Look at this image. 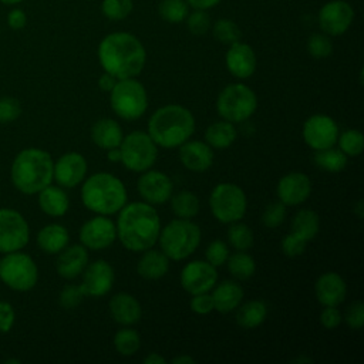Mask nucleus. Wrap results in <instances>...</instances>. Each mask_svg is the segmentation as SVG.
<instances>
[{
    "instance_id": "1",
    "label": "nucleus",
    "mask_w": 364,
    "mask_h": 364,
    "mask_svg": "<svg viewBox=\"0 0 364 364\" xmlns=\"http://www.w3.org/2000/svg\"><path fill=\"white\" fill-rule=\"evenodd\" d=\"M97 57L102 70L117 80L138 77L146 63L144 44L127 31L107 34L98 44Z\"/></svg>"
},
{
    "instance_id": "2",
    "label": "nucleus",
    "mask_w": 364,
    "mask_h": 364,
    "mask_svg": "<svg viewBox=\"0 0 364 364\" xmlns=\"http://www.w3.org/2000/svg\"><path fill=\"white\" fill-rule=\"evenodd\" d=\"M117 239L131 252L151 249L161 232V219L154 205L146 202L125 203L118 215Z\"/></svg>"
},
{
    "instance_id": "3",
    "label": "nucleus",
    "mask_w": 364,
    "mask_h": 364,
    "mask_svg": "<svg viewBox=\"0 0 364 364\" xmlns=\"http://www.w3.org/2000/svg\"><path fill=\"white\" fill-rule=\"evenodd\" d=\"M54 161L40 148H24L17 152L10 166L13 186L24 195H37L53 182Z\"/></svg>"
},
{
    "instance_id": "4",
    "label": "nucleus",
    "mask_w": 364,
    "mask_h": 364,
    "mask_svg": "<svg viewBox=\"0 0 364 364\" xmlns=\"http://www.w3.org/2000/svg\"><path fill=\"white\" fill-rule=\"evenodd\" d=\"M195 132L193 114L178 104L158 108L148 121V134L161 148H178Z\"/></svg>"
},
{
    "instance_id": "5",
    "label": "nucleus",
    "mask_w": 364,
    "mask_h": 364,
    "mask_svg": "<svg viewBox=\"0 0 364 364\" xmlns=\"http://www.w3.org/2000/svg\"><path fill=\"white\" fill-rule=\"evenodd\" d=\"M82 182V205L97 215H114L127 203L125 185L112 173L97 172Z\"/></svg>"
},
{
    "instance_id": "6",
    "label": "nucleus",
    "mask_w": 364,
    "mask_h": 364,
    "mask_svg": "<svg viewBox=\"0 0 364 364\" xmlns=\"http://www.w3.org/2000/svg\"><path fill=\"white\" fill-rule=\"evenodd\" d=\"M200 237V228L195 222L176 218L161 228L158 242L168 259L178 262L189 257L198 249Z\"/></svg>"
},
{
    "instance_id": "7",
    "label": "nucleus",
    "mask_w": 364,
    "mask_h": 364,
    "mask_svg": "<svg viewBox=\"0 0 364 364\" xmlns=\"http://www.w3.org/2000/svg\"><path fill=\"white\" fill-rule=\"evenodd\" d=\"M109 105L119 118L127 121L138 119L148 108L146 90L135 77L117 80L109 91Z\"/></svg>"
},
{
    "instance_id": "8",
    "label": "nucleus",
    "mask_w": 364,
    "mask_h": 364,
    "mask_svg": "<svg viewBox=\"0 0 364 364\" xmlns=\"http://www.w3.org/2000/svg\"><path fill=\"white\" fill-rule=\"evenodd\" d=\"M0 280L14 291H30L38 282L37 263L21 250L4 253L0 259Z\"/></svg>"
},
{
    "instance_id": "9",
    "label": "nucleus",
    "mask_w": 364,
    "mask_h": 364,
    "mask_svg": "<svg viewBox=\"0 0 364 364\" xmlns=\"http://www.w3.org/2000/svg\"><path fill=\"white\" fill-rule=\"evenodd\" d=\"M257 108L255 91L242 82L226 85L218 95L216 111L222 119L232 124L249 119Z\"/></svg>"
},
{
    "instance_id": "10",
    "label": "nucleus",
    "mask_w": 364,
    "mask_h": 364,
    "mask_svg": "<svg viewBox=\"0 0 364 364\" xmlns=\"http://www.w3.org/2000/svg\"><path fill=\"white\" fill-rule=\"evenodd\" d=\"M209 208L220 223L240 220L247 209V199L243 189L232 182L218 183L209 195Z\"/></svg>"
},
{
    "instance_id": "11",
    "label": "nucleus",
    "mask_w": 364,
    "mask_h": 364,
    "mask_svg": "<svg viewBox=\"0 0 364 364\" xmlns=\"http://www.w3.org/2000/svg\"><path fill=\"white\" fill-rule=\"evenodd\" d=\"M121 164L132 172H144L151 169L156 161L158 145L148 132L132 131L125 135L119 144Z\"/></svg>"
},
{
    "instance_id": "12",
    "label": "nucleus",
    "mask_w": 364,
    "mask_h": 364,
    "mask_svg": "<svg viewBox=\"0 0 364 364\" xmlns=\"http://www.w3.org/2000/svg\"><path fill=\"white\" fill-rule=\"evenodd\" d=\"M30 240V226L16 209L0 208V253L23 250Z\"/></svg>"
},
{
    "instance_id": "13",
    "label": "nucleus",
    "mask_w": 364,
    "mask_h": 364,
    "mask_svg": "<svg viewBox=\"0 0 364 364\" xmlns=\"http://www.w3.org/2000/svg\"><path fill=\"white\" fill-rule=\"evenodd\" d=\"M354 9L346 0H330L318 10L317 21L321 31L330 37L344 34L354 21Z\"/></svg>"
},
{
    "instance_id": "14",
    "label": "nucleus",
    "mask_w": 364,
    "mask_h": 364,
    "mask_svg": "<svg viewBox=\"0 0 364 364\" xmlns=\"http://www.w3.org/2000/svg\"><path fill=\"white\" fill-rule=\"evenodd\" d=\"M338 125L336 121L326 114H314L309 117L301 129L304 142L314 151L331 148L337 142Z\"/></svg>"
},
{
    "instance_id": "15",
    "label": "nucleus",
    "mask_w": 364,
    "mask_h": 364,
    "mask_svg": "<svg viewBox=\"0 0 364 364\" xmlns=\"http://www.w3.org/2000/svg\"><path fill=\"white\" fill-rule=\"evenodd\" d=\"M80 242L90 250H102L109 247L117 239L115 223L105 215L88 219L80 228Z\"/></svg>"
},
{
    "instance_id": "16",
    "label": "nucleus",
    "mask_w": 364,
    "mask_h": 364,
    "mask_svg": "<svg viewBox=\"0 0 364 364\" xmlns=\"http://www.w3.org/2000/svg\"><path fill=\"white\" fill-rule=\"evenodd\" d=\"M179 280L189 294L206 293L216 284L218 272L215 266L205 260H193L183 266Z\"/></svg>"
},
{
    "instance_id": "17",
    "label": "nucleus",
    "mask_w": 364,
    "mask_h": 364,
    "mask_svg": "<svg viewBox=\"0 0 364 364\" xmlns=\"http://www.w3.org/2000/svg\"><path fill=\"white\" fill-rule=\"evenodd\" d=\"M114 269L107 260H95L82 272V282L80 284L84 296L87 297H102L105 296L114 284Z\"/></svg>"
},
{
    "instance_id": "18",
    "label": "nucleus",
    "mask_w": 364,
    "mask_h": 364,
    "mask_svg": "<svg viewBox=\"0 0 364 364\" xmlns=\"http://www.w3.org/2000/svg\"><path fill=\"white\" fill-rule=\"evenodd\" d=\"M136 189L144 202L151 205H162L172 196L173 183L166 173L148 169L139 176Z\"/></svg>"
},
{
    "instance_id": "19",
    "label": "nucleus",
    "mask_w": 364,
    "mask_h": 364,
    "mask_svg": "<svg viewBox=\"0 0 364 364\" xmlns=\"http://www.w3.org/2000/svg\"><path fill=\"white\" fill-rule=\"evenodd\" d=\"M87 161L80 152H67L54 162L53 179L61 188L78 186L87 173Z\"/></svg>"
},
{
    "instance_id": "20",
    "label": "nucleus",
    "mask_w": 364,
    "mask_h": 364,
    "mask_svg": "<svg viewBox=\"0 0 364 364\" xmlns=\"http://www.w3.org/2000/svg\"><path fill=\"white\" fill-rule=\"evenodd\" d=\"M311 193L310 178L303 172H289L277 182V198L286 206L304 203Z\"/></svg>"
},
{
    "instance_id": "21",
    "label": "nucleus",
    "mask_w": 364,
    "mask_h": 364,
    "mask_svg": "<svg viewBox=\"0 0 364 364\" xmlns=\"http://www.w3.org/2000/svg\"><path fill=\"white\" fill-rule=\"evenodd\" d=\"M225 64L233 77L245 80L252 77L256 71L257 60L253 48L247 43L239 40L229 46L225 55Z\"/></svg>"
},
{
    "instance_id": "22",
    "label": "nucleus",
    "mask_w": 364,
    "mask_h": 364,
    "mask_svg": "<svg viewBox=\"0 0 364 364\" xmlns=\"http://www.w3.org/2000/svg\"><path fill=\"white\" fill-rule=\"evenodd\" d=\"M179 148L181 164L192 172H205L213 165V149L202 141H185Z\"/></svg>"
},
{
    "instance_id": "23",
    "label": "nucleus",
    "mask_w": 364,
    "mask_h": 364,
    "mask_svg": "<svg viewBox=\"0 0 364 364\" xmlns=\"http://www.w3.org/2000/svg\"><path fill=\"white\" fill-rule=\"evenodd\" d=\"M88 264V249L82 245L65 246L57 257L55 269L60 277L73 280L82 274Z\"/></svg>"
},
{
    "instance_id": "24",
    "label": "nucleus",
    "mask_w": 364,
    "mask_h": 364,
    "mask_svg": "<svg viewBox=\"0 0 364 364\" xmlns=\"http://www.w3.org/2000/svg\"><path fill=\"white\" fill-rule=\"evenodd\" d=\"M314 294L323 306H338L346 299L347 284L338 273L326 272L316 280Z\"/></svg>"
},
{
    "instance_id": "25",
    "label": "nucleus",
    "mask_w": 364,
    "mask_h": 364,
    "mask_svg": "<svg viewBox=\"0 0 364 364\" xmlns=\"http://www.w3.org/2000/svg\"><path fill=\"white\" fill-rule=\"evenodd\" d=\"M109 314L115 323L122 326H132L141 320L142 307L141 303L129 293H117L108 303Z\"/></svg>"
},
{
    "instance_id": "26",
    "label": "nucleus",
    "mask_w": 364,
    "mask_h": 364,
    "mask_svg": "<svg viewBox=\"0 0 364 364\" xmlns=\"http://www.w3.org/2000/svg\"><path fill=\"white\" fill-rule=\"evenodd\" d=\"M243 289L233 280H225L218 286H213L212 300L213 310L219 313H230L237 309L243 300Z\"/></svg>"
},
{
    "instance_id": "27",
    "label": "nucleus",
    "mask_w": 364,
    "mask_h": 364,
    "mask_svg": "<svg viewBox=\"0 0 364 364\" xmlns=\"http://www.w3.org/2000/svg\"><path fill=\"white\" fill-rule=\"evenodd\" d=\"M38 206L43 213L51 218L64 216L70 208V199L60 185H47L38 193Z\"/></svg>"
},
{
    "instance_id": "28",
    "label": "nucleus",
    "mask_w": 364,
    "mask_h": 364,
    "mask_svg": "<svg viewBox=\"0 0 364 364\" xmlns=\"http://www.w3.org/2000/svg\"><path fill=\"white\" fill-rule=\"evenodd\" d=\"M169 259L162 250L146 249L142 252L138 263L136 273L146 280H158L164 277L169 270Z\"/></svg>"
},
{
    "instance_id": "29",
    "label": "nucleus",
    "mask_w": 364,
    "mask_h": 364,
    "mask_svg": "<svg viewBox=\"0 0 364 364\" xmlns=\"http://www.w3.org/2000/svg\"><path fill=\"white\" fill-rule=\"evenodd\" d=\"M124 138L121 125L111 118H101L91 127V139L101 149H111L119 146Z\"/></svg>"
},
{
    "instance_id": "30",
    "label": "nucleus",
    "mask_w": 364,
    "mask_h": 364,
    "mask_svg": "<svg viewBox=\"0 0 364 364\" xmlns=\"http://www.w3.org/2000/svg\"><path fill=\"white\" fill-rule=\"evenodd\" d=\"M37 246L47 255H58L68 246L70 235L65 226L60 223H48L37 233Z\"/></svg>"
},
{
    "instance_id": "31",
    "label": "nucleus",
    "mask_w": 364,
    "mask_h": 364,
    "mask_svg": "<svg viewBox=\"0 0 364 364\" xmlns=\"http://www.w3.org/2000/svg\"><path fill=\"white\" fill-rule=\"evenodd\" d=\"M236 138H237V131L235 125L225 119L210 124L205 132L206 144L212 149H218V151L229 148L236 141Z\"/></svg>"
},
{
    "instance_id": "32",
    "label": "nucleus",
    "mask_w": 364,
    "mask_h": 364,
    "mask_svg": "<svg viewBox=\"0 0 364 364\" xmlns=\"http://www.w3.org/2000/svg\"><path fill=\"white\" fill-rule=\"evenodd\" d=\"M320 230L318 215L313 209H300L291 219V233L304 242H310Z\"/></svg>"
},
{
    "instance_id": "33",
    "label": "nucleus",
    "mask_w": 364,
    "mask_h": 364,
    "mask_svg": "<svg viewBox=\"0 0 364 364\" xmlns=\"http://www.w3.org/2000/svg\"><path fill=\"white\" fill-rule=\"evenodd\" d=\"M267 317V306L262 300H250L242 304L236 313V323L243 328H256Z\"/></svg>"
},
{
    "instance_id": "34",
    "label": "nucleus",
    "mask_w": 364,
    "mask_h": 364,
    "mask_svg": "<svg viewBox=\"0 0 364 364\" xmlns=\"http://www.w3.org/2000/svg\"><path fill=\"white\" fill-rule=\"evenodd\" d=\"M171 209L181 219H192L199 212V199L191 191H181L171 198Z\"/></svg>"
},
{
    "instance_id": "35",
    "label": "nucleus",
    "mask_w": 364,
    "mask_h": 364,
    "mask_svg": "<svg viewBox=\"0 0 364 364\" xmlns=\"http://www.w3.org/2000/svg\"><path fill=\"white\" fill-rule=\"evenodd\" d=\"M226 263L229 273L237 280H247L256 272L255 259L245 250H236V253L229 255Z\"/></svg>"
},
{
    "instance_id": "36",
    "label": "nucleus",
    "mask_w": 364,
    "mask_h": 364,
    "mask_svg": "<svg viewBox=\"0 0 364 364\" xmlns=\"http://www.w3.org/2000/svg\"><path fill=\"white\" fill-rule=\"evenodd\" d=\"M314 164L326 172H341L347 165V155L343 154L338 148H326L316 151Z\"/></svg>"
},
{
    "instance_id": "37",
    "label": "nucleus",
    "mask_w": 364,
    "mask_h": 364,
    "mask_svg": "<svg viewBox=\"0 0 364 364\" xmlns=\"http://www.w3.org/2000/svg\"><path fill=\"white\" fill-rule=\"evenodd\" d=\"M114 347L121 355L131 357L139 350L141 337L136 330H134L131 327H124L115 333Z\"/></svg>"
},
{
    "instance_id": "38",
    "label": "nucleus",
    "mask_w": 364,
    "mask_h": 364,
    "mask_svg": "<svg viewBox=\"0 0 364 364\" xmlns=\"http://www.w3.org/2000/svg\"><path fill=\"white\" fill-rule=\"evenodd\" d=\"M189 13V6L185 0H161L158 4L159 17L171 24L185 21Z\"/></svg>"
},
{
    "instance_id": "39",
    "label": "nucleus",
    "mask_w": 364,
    "mask_h": 364,
    "mask_svg": "<svg viewBox=\"0 0 364 364\" xmlns=\"http://www.w3.org/2000/svg\"><path fill=\"white\" fill-rule=\"evenodd\" d=\"M229 229H228V240L230 243V246L236 250H247L253 246V232L252 229L246 225L242 223L240 220L229 223Z\"/></svg>"
},
{
    "instance_id": "40",
    "label": "nucleus",
    "mask_w": 364,
    "mask_h": 364,
    "mask_svg": "<svg viewBox=\"0 0 364 364\" xmlns=\"http://www.w3.org/2000/svg\"><path fill=\"white\" fill-rule=\"evenodd\" d=\"M210 30H212L213 37L219 43L228 44V46L239 41L240 37H242L240 27L233 20H229V18H219V20H216L210 26Z\"/></svg>"
},
{
    "instance_id": "41",
    "label": "nucleus",
    "mask_w": 364,
    "mask_h": 364,
    "mask_svg": "<svg viewBox=\"0 0 364 364\" xmlns=\"http://www.w3.org/2000/svg\"><path fill=\"white\" fill-rule=\"evenodd\" d=\"M338 149L347 156H358L364 149V136L358 129H347L337 136Z\"/></svg>"
},
{
    "instance_id": "42",
    "label": "nucleus",
    "mask_w": 364,
    "mask_h": 364,
    "mask_svg": "<svg viewBox=\"0 0 364 364\" xmlns=\"http://www.w3.org/2000/svg\"><path fill=\"white\" fill-rule=\"evenodd\" d=\"M134 10V0H102L101 11L111 21L127 18Z\"/></svg>"
},
{
    "instance_id": "43",
    "label": "nucleus",
    "mask_w": 364,
    "mask_h": 364,
    "mask_svg": "<svg viewBox=\"0 0 364 364\" xmlns=\"http://www.w3.org/2000/svg\"><path fill=\"white\" fill-rule=\"evenodd\" d=\"M307 51L313 58H327L333 53V43L330 36L324 33H313L307 40Z\"/></svg>"
},
{
    "instance_id": "44",
    "label": "nucleus",
    "mask_w": 364,
    "mask_h": 364,
    "mask_svg": "<svg viewBox=\"0 0 364 364\" xmlns=\"http://www.w3.org/2000/svg\"><path fill=\"white\" fill-rule=\"evenodd\" d=\"M186 27L189 33L193 36H203L210 30V17L206 10H193L192 13H188L186 18Z\"/></svg>"
},
{
    "instance_id": "45",
    "label": "nucleus",
    "mask_w": 364,
    "mask_h": 364,
    "mask_svg": "<svg viewBox=\"0 0 364 364\" xmlns=\"http://www.w3.org/2000/svg\"><path fill=\"white\" fill-rule=\"evenodd\" d=\"M286 219V205L282 203L280 200L269 203L263 213H262V222L266 228L276 229L279 228Z\"/></svg>"
},
{
    "instance_id": "46",
    "label": "nucleus",
    "mask_w": 364,
    "mask_h": 364,
    "mask_svg": "<svg viewBox=\"0 0 364 364\" xmlns=\"http://www.w3.org/2000/svg\"><path fill=\"white\" fill-rule=\"evenodd\" d=\"M205 256H206V262L210 263L212 266H215V267L223 266L229 257V247L220 239L212 240L206 247Z\"/></svg>"
},
{
    "instance_id": "47",
    "label": "nucleus",
    "mask_w": 364,
    "mask_h": 364,
    "mask_svg": "<svg viewBox=\"0 0 364 364\" xmlns=\"http://www.w3.org/2000/svg\"><path fill=\"white\" fill-rule=\"evenodd\" d=\"M21 104L14 97H0V124H10L21 115Z\"/></svg>"
},
{
    "instance_id": "48",
    "label": "nucleus",
    "mask_w": 364,
    "mask_h": 364,
    "mask_svg": "<svg viewBox=\"0 0 364 364\" xmlns=\"http://www.w3.org/2000/svg\"><path fill=\"white\" fill-rule=\"evenodd\" d=\"M84 293L80 287V284H67L63 287V290L60 291V296H58V301H60V306L65 310H73L75 307H78V304L82 301L84 299Z\"/></svg>"
},
{
    "instance_id": "49",
    "label": "nucleus",
    "mask_w": 364,
    "mask_h": 364,
    "mask_svg": "<svg viewBox=\"0 0 364 364\" xmlns=\"http://www.w3.org/2000/svg\"><path fill=\"white\" fill-rule=\"evenodd\" d=\"M280 246H282V252L289 256V257H296V256H300L304 253L306 250V246H307V242H304L303 239L297 237L294 233H289L286 235L282 242H280Z\"/></svg>"
},
{
    "instance_id": "50",
    "label": "nucleus",
    "mask_w": 364,
    "mask_h": 364,
    "mask_svg": "<svg viewBox=\"0 0 364 364\" xmlns=\"http://www.w3.org/2000/svg\"><path fill=\"white\" fill-rule=\"evenodd\" d=\"M344 320L350 328L360 330L364 324V303L360 300L351 303L344 314Z\"/></svg>"
},
{
    "instance_id": "51",
    "label": "nucleus",
    "mask_w": 364,
    "mask_h": 364,
    "mask_svg": "<svg viewBox=\"0 0 364 364\" xmlns=\"http://www.w3.org/2000/svg\"><path fill=\"white\" fill-rule=\"evenodd\" d=\"M189 307L193 313L196 314H209L213 310V300L212 296L206 291V293H198V294H192V299L189 301Z\"/></svg>"
},
{
    "instance_id": "52",
    "label": "nucleus",
    "mask_w": 364,
    "mask_h": 364,
    "mask_svg": "<svg viewBox=\"0 0 364 364\" xmlns=\"http://www.w3.org/2000/svg\"><path fill=\"white\" fill-rule=\"evenodd\" d=\"M343 321L341 311L337 309V306H324L323 311L320 313V323L324 328L333 330L338 327Z\"/></svg>"
},
{
    "instance_id": "53",
    "label": "nucleus",
    "mask_w": 364,
    "mask_h": 364,
    "mask_svg": "<svg viewBox=\"0 0 364 364\" xmlns=\"http://www.w3.org/2000/svg\"><path fill=\"white\" fill-rule=\"evenodd\" d=\"M16 323L14 307L4 300H0V333H9Z\"/></svg>"
},
{
    "instance_id": "54",
    "label": "nucleus",
    "mask_w": 364,
    "mask_h": 364,
    "mask_svg": "<svg viewBox=\"0 0 364 364\" xmlns=\"http://www.w3.org/2000/svg\"><path fill=\"white\" fill-rule=\"evenodd\" d=\"M7 24L11 30H21L27 26V14L23 9L13 7L7 14Z\"/></svg>"
},
{
    "instance_id": "55",
    "label": "nucleus",
    "mask_w": 364,
    "mask_h": 364,
    "mask_svg": "<svg viewBox=\"0 0 364 364\" xmlns=\"http://www.w3.org/2000/svg\"><path fill=\"white\" fill-rule=\"evenodd\" d=\"M193 10H210L220 3V0H185Z\"/></svg>"
},
{
    "instance_id": "56",
    "label": "nucleus",
    "mask_w": 364,
    "mask_h": 364,
    "mask_svg": "<svg viewBox=\"0 0 364 364\" xmlns=\"http://www.w3.org/2000/svg\"><path fill=\"white\" fill-rule=\"evenodd\" d=\"M115 82H117V78H115L114 75H111V74H108V73L104 71V74H101L100 78H98V88H100L101 91L109 92V91L114 88Z\"/></svg>"
},
{
    "instance_id": "57",
    "label": "nucleus",
    "mask_w": 364,
    "mask_h": 364,
    "mask_svg": "<svg viewBox=\"0 0 364 364\" xmlns=\"http://www.w3.org/2000/svg\"><path fill=\"white\" fill-rule=\"evenodd\" d=\"M142 363L144 364H165L166 360L162 355H159L158 353H149L148 355L144 357Z\"/></svg>"
},
{
    "instance_id": "58",
    "label": "nucleus",
    "mask_w": 364,
    "mask_h": 364,
    "mask_svg": "<svg viewBox=\"0 0 364 364\" xmlns=\"http://www.w3.org/2000/svg\"><path fill=\"white\" fill-rule=\"evenodd\" d=\"M107 158L109 162H121V151L119 146L107 149Z\"/></svg>"
},
{
    "instance_id": "59",
    "label": "nucleus",
    "mask_w": 364,
    "mask_h": 364,
    "mask_svg": "<svg viewBox=\"0 0 364 364\" xmlns=\"http://www.w3.org/2000/svg\"><path fill=\"white\" fill-rule=\"evenodd\" d=\"M172 363L173 364H193V363H196V360L192 355L182 354V355H178V357L172 358Z\"/></svg>"
},
{
    "instance_id": "60",
    "label": "nucleus",
    "mask_w": 364,
    "mask_h": 364,
    "mask_svg": "<svg viewBox=\"0 0 364 364\" xmlns=\"http://www.w3.org/2000/svg\"><path fill=\"white\" fill-rule=\"evenodd\" d=\"M354 213H355L360 219L363 218V215H364V212H363V200H358V202H357L355 209H354Z\"/></svg>"
},
{
    "instance_id": "61",
    "label": "nucleus",
    "mask_w": 364,
    "mask_h": 364,
    "mask_svg": "<svg viewBox=\"0 0 364 364\" xmlns=\"http://www.w3.org/2000/svg\"><path fill=\"white\" fill-rule=\"evenodd\" d=\"M21 1H24V0H0V3L6 4V6H16V4L21 3Z\"/></svg>"
},
{
    "instance_id": "62",
    "label": "nucleus",
    "mask_w": 364,
    "mask_h": 364,
    "mask_svg": "<svg viewBox=\"0 0 364 364\" xmlns=\"http://www.w3.org/2000/svg\"><path fill=\"white\" fill-rule=\"evenodd\" d=\"M0 31H1V30H0Z\"/></svg>"
}]
</instances>
